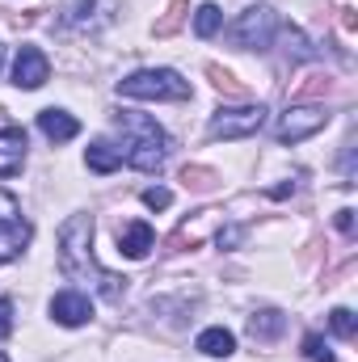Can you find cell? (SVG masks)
<instances>
[{
	"instance_id": "1",
	"label": "cell",
	"mask_w": 358,
	"mask_h": 362,
	"mask_svg": "<svg viewBox=\"0 0 358 362\" xmlns=\"http://www.w3.org/2000/svg\"><path fill=\"white\" fill-rule=\"evenodd\" d=\"M93 215H72L64 228H59V270L68 274L72 282H93L105 299H122L127 291V278H114L93 262Z\"/></svg>"
},
{
	"instance_id": "2",
	"label": "cell",
	"mask_w": 358,
	"mask_h": 362,
	"mask_svg": "<svg viewBox=\"0 0 358 362\" xmlns=\"http://www.w3.org/2000/svg\"><path fill=\"white\" fill-rule=\"evenodd\" d=\"M118 131H122V156L131 169L139 173H156L165 165V152H169V139L165 131L156 127V118L148 114H118Z\"/></svg>"
},
{
	"instance_id": "3",
	"label": "cell",
	"mask_w": 358,
	"mask_h": 362,
	"mask_svg": "<svg viewBox=\"0 0 358 362\" xmlns=\"http://www.w3.org/2000/svg\"><path fill=\"white\" fill-rule=\"evenodd\" d=\"M118 97H135V101H185L190 81H181L173 68H144L118 81Z\"/></svg>"
},
{
	"instance_id": "4",
	"label": "cell",
	"mask_w": 358,
	"mask_h": 362,
	"mask_svg": "<svg viewBox=\"0 0 358 362\" xmlns=\"http://www.w3.org/2000/svg\"><path fill=\"white\" fill-rule=\"evenodd\" d=\"M25 245H30V219L21 215V202L8 189H0V262L21 257Z\"/></svg>"
},
{
	"instance_id": "5",
	"label": "cell",
	"mask_w": 358,
	"mask_h": 362,
	"mask_svg": "<svg viewBox=\"0 0 358 362\" xmlns=\"http://www.w3.org/2000/svg\"><path fill=\"white\" fill-rule=\"evenodd\" d=\"M278 34V13L270 8V4H253V8H245L236 21H232V30H228V38L236 42V47H270V38Z\"/></svg>"
},
{
	"instance_id": "6",
	"label": "cell",
	"mask_w": 358,
	"mask_h": 362,
	"mask_svg": "<svg viewBox=\"0 0 358 362\" xmlns=\"http://www.w3.org/2000/svg\"><path fill=\"white\" fill-rule=\"evenodd\" d=\"M266 127V105H241V110H219L211 118V135L215 139H245L253 131Z\"/></svg>"
},
{
	"instance_id": "7",
	"label": "cell",
	"mask_w": 358,
	"mask_h": 362,
	"mask_svg": "<svg viewBox=\"0 0 358 362\" xmlns=\"http://www.w3.org/2000/svg\"><path fill=\"white\" fill-rule=\"evenodd\" d=\"M118 13V0H72L64 8V30H81V34H93L101 25H110Z\"/></svg>"
},
{
	"instance_id": "8",
	"label": "cell",
	"mask_w": 358,
	"mask_h": 362,
	"mask_svg": "<svg viewBox=\"0 0 358 362\" xmlns=\"http://www.w3.org/2000/svg\"><path fill=\"white\" fill-rule=\"evenodd\" d=\"M325 122H329V110H321V105L287 110V114H282V122H278V139H282V144H299V139L316 135Z\"/></svg>"
},
{
	"instance_id": "9",
	"label": "cell",
	"mask_w": 358,
	"mask_h": 362,
	"mask_svg": "<svg viewBox=\"0 0 358 362\" xmlns=\"http://www.w3.org/2000/svg\"><path fill=\"white\" fill-rule=\"evenodd\" d=\"M47 76H51L47 55H42L38 47H21L17 59H13V85H17V89H42Z\"/></svg>"
},
{
	"instance_id": "10",
	"label": "cell",
	"mask_w": 358,
	"mask_h": 362,
	"mask_svg": "<svg viewBox=\"0 0 358 362\" xmlns=\"http://www.w3.org/2000/svg\"><path fill=\"white\" fill-rule=\"evenodd\" d=\"M51 316L59 320V325H68V329H76V325H85L93 316V303L89 295H81V291H59L55 299H51Z\"/></svg>"
},
{
	"instance_id": "11",
	"label": "cell",
	"mask_w": 358,
	"mask_h": 362,
	"mask_svg": "<svg viewBox=\"0 0 358 362\" xmlns=\"http://www.w3.org/2000/svg\"><path fill=\"white\" fill-rule=\"evenodd\" d=\"M25 165V131L21 127H0V177L21 173Z\"/></svg>"
},
{
	"instance_id": "12",
	"label": "cell",
	"mask_w": 358,
	"mask_h": 362,
	"mask_svg": "<svg viewBox=\"0 0 358 362\" xmlns=\"http://www.w3.org/2000/svg\"><path fill=\"white\" fill-rule=\"evenodd\" d=\"M38 131H42L51 144H68V139H76V135H81V122H76L68 110H55V105H51V110H42V114H38Z\"/></svg>"
},
{
	"instance_id": "13",
	"label": "cell",
	"mask_w": 358,
	"mask_h": 362,
	"mask_svg": "<svg viewBox=\"0 0 358 362\" xmlns=\"http://www.w3.org/2000/svg\"><path fill=\"white\" fill-rule=\"evenodd\" d=\"M152 245H156V232H152L144 219H135V223H127V228L118 232V253H122V257H135V262H139V257L152 253Z\"/></svg>"
},
{
	"instance_id": "14",
	"label": "cell",
	"mask_w": 358,
	"mask_h": 362,
	"mask_svg": "<svg viewBox=\"0 0 358 362\" xmlns=\"http://www.w3.org/2000/svg\"><path fill=\"white\" fill-rule=\"evenodd\" d=\"M232 350H236V337L224 325L198 333V354H207V358H232Z\"/></svg>"
},
{
	"instance_id": "15",
	"label": "cell",
	"mask_w": 358,
	"mask_h": 362,
	"mask_svg": "<svg viewBox=\"0 0 358 362\" xmlns=\"http://www.w3.org/2000/svg\"><path fill=\"white\" fill-rule=\"evenodd\" d=\"M85 165H89L93 173H114V169L122 165V152H118L114 144L97 139V144H89V152H85Z\"/></svg>"
},
{
	"instance_id": "16",
	"label": "cell",
	"mask_w": 358,
	"mask_h": 362,
	"mask_svg": "<svg viewBox=\"0 0 358 362\" xmlns=\"http://www.w3.org/2000/svg\"><path fill=\"white\" fill-rule=\"evenodd\" d=\"M282 329H287V316L274 312V308H270V312H258V316H249V333H253L258 341H274Z\"/></svg>"
},
{
	"instance_id": "17",
	"label": "cell",
	"mask_w": 358,
	"mask_h": 362,
	"mask_svg": "<svg viewBox=\"0 0 358 362\" xmlns=\"http://www.w3.org/2000/svg\"><path fill=\"white\" fill-rule=\"evenodd\" d=\"M219 25H224L219 4H198V13H194V34H198V38H211Z\"/></svg>"
},
{
	"instance_id": "18",
	"label": "cell",
	"mask_w": 358,
	"mask_h": 362,
	"mask_svg": "<svg viewBox=\"0 0 358 362\" xmlns=\"http://www.w3.org/2000/svg\"><path fill=\"white\" fill-rule=\"evenodd\" d=\"M304 354H308L312 362H337L333 350H329V341H325L321 333H308V337H304Z\"/></svg>"
},
{
	"instance_id": "19",
	"label": "cell",
	"mask_w": 358,
	"mask_h": 362,
	"mask_svg": "<svg viewBox=\"0 0 358 362\" xmlns=\"http://www.w3.org/2000/svg\"><path fill=\"white\" fill-rule=\"evenodd\" d=\"M329 325H333V333H337V337H354V333H358V320H354V312H350V308H337V312L329 316Z\"/></svg>"
},
{
	"instance_id": "20",
	"label": "cell",
	"mask_w": 358,
	"mask_h": 362,
	"mask_svg": "<svg viewBox=\"0 0 358 362\" xmlns=\"http://www.w3.org/2000/svg\"><path fill=\"white\" fill-rule=\"evenodd\" d=\"M173 202V189H165V185H152V189H144V206H152V211H165Z\"/></svg>"
},
{
	"instance_id": "21",
	"label": "cell",
	"mask_w": 358,
	"mask_h": 362,
	"mask_svg": "<svg viewBox=\"0 0 358 362\" xmlns=\"http://www.w3.org/2000/svg\"><path fill=\"white\" fill-rule=\"evenodd\" d=\"M287 55H295V59H312V47H308V38L299 34V30H287Z\"/></svg>"
},
{
	"instance_id": "22",
	"label": "cell",
	"mask_w": 358,
	"mask_h": 362,
	"mask_svg": "<svg viewBox=\"0 0 358 362\" xmlns=\"http://www.w3.org/2000/svg\"><path fill=\"white\" fill-rule=\"evenodd\" d=\"M13 333V303L8 299H0V341Z\"/></svg>"
},
{
	"instance_id": "23",
	"label": "cell",
	"mask_w": 358,
	"mask_h": 362,
	"mask_svg": "<svg viewBox=\"0 0 358 362\" xmlns=\"http://www.w3.org/2000/svg\"><path fill=\"white\" fill-rule=\"evenodd\" d=\"M333 223H337V232H346V236H350V232H354V211H350V206H342V211L333 215Z\"/></svg>"
},
{
	"instance_id": "24",
	"label": "cell",
	"mask_w": 358,
	"mask_h": 362,
	"mask_svg": "<svg viewBox=\"0 0 358 362\" xmlns=\"http://www.w3.org/2000/svg\"><path fill=\"white\" fill-rule=\"evenodd\" d=\"M241 240V228H228V232H219V245H236Z\"/></svg>"
},
{
	"instance_id": "25",
	"label": "cell",
	"mask_w": 358,
	"mask_h": 362,
	"mask_svg": "<svg viewBox=\"0 0 358 362\" xmlns=\"http://www.w3.org/2000/svg\"><path fill=\"white\" fill-rule=\"evenodd\" d=\"M0 64H4V47H0Z\"/></svg>"
},
{
	"instance_id": "26",
	"label": "cell",
	"mask_w": 358,
	"mask_h": 362,
	"mask_svg": "<svg viewBox=\"0 0 358 362\" xmlns=\"http://www.w3.org/2000/svg\"><path fill=\"white\" fill-rule=\"evenodd\" d=\"M0 362H8V358H4V354H0Z\"/></svg>"
}]
</instances>
